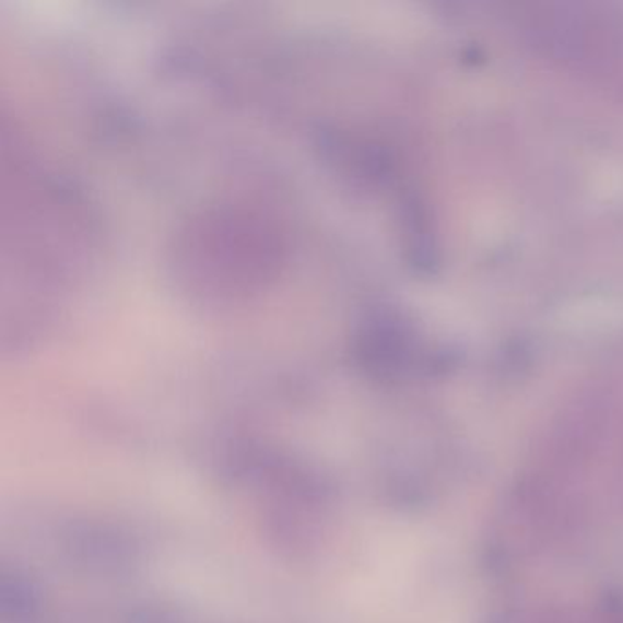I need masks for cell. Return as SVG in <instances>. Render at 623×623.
I'll return each instance as SVG.
<instances>
[{"mask_svg":"<svg viewBox=\"0 0 623 623\" xmlns=\"http://www.w3.org/2000/svg\"><path fill=\"white\" fill-rule=\"evenodd\" d=\"M119 623H201L195 618L187 616L185 612L167 609L162 606L130 607L122 612Z\"/></svg>","mask_w":623,"mask_h":623,"instance_id":"1","label":"cell"}]
</instances>
